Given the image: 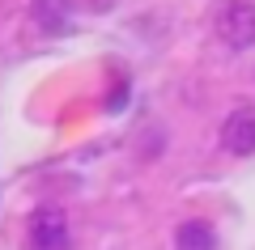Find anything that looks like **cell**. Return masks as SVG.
Wrapping results in <instances>:
<instances>
[{
  "instance_id": "obj_1",
  "label": "cell",
  "mask_w": 255,
  "mask_h": 250,
  "mask_svg": "<svg viewBox=\"0 0 255 250\" xmlns=\"http://www.w3.org/2000/svg\"><path fill=\"white\" fill-rule=\"evenodd\" d=\"M217 34L230 51L255 47V0H226L217 9Z\"/></svg>"
},
{
  "instance_id": "obj_2",
  "label": "cell",
  "mask_w": 255,
  "mask_h": 250,
  "mask_svg": "<svg viewBox=\"0 0 255 250\" xmlns=\"http://www.w3.org/2000/svg\"><path fill=\"white\" fill-rule=\"evenodd\" d=\"M26 250H73V233L60 208H38L26 229Z\"/></svg>"
},
{
  "instance_id": "obj_3",
  "label": "cell",
  "mask_w": 255,
  "mask_h": 250,
  "mask_svg": "<svg viewBox=\"0 0 255 250\" xmlns=\"http://www.w3.org/2000/svg\"><path fill=\"white\" fill-rule=\"evenodd\" d=\"M221 149L234 157H251L255 153V106H238L221 127Z\"/></svg>"
},
{
  "instance_id": "obj_4",
  "label": "cell",
  "mask_w": 255,
  "mask_h": 250,
  "mask_svg": "<svg viewBox=\"0 0 255 250\" xmlns=\"http://www.w3.org/2000/svg\"><path fill=\"white\" fill-rule=\"evenodd\" d=\"M174 250H217V233H213L209 221L191 216L174 229Z\"/></svg>"
},
{
  "instance_id": "obj_5",
  "label": "cell",
  "mask_w": 255,
  "mask_h": 250,
  "mask_svg": "<svg viewBox=\"0 0 255 250\" xmlns=\"http://www.w3.org/2000/svg\"><path fill=\"white\" fill-rule=\"evenodd\" d=\"M34 21L47 34H68L73 30V9H68V0H34Z\"/></svg>"
}]
</instances>
